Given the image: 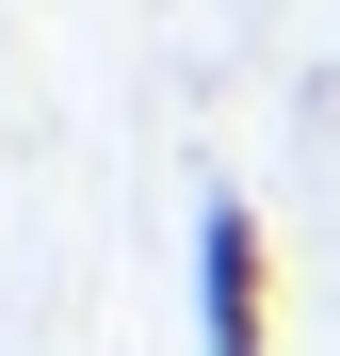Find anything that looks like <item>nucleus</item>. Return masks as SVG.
Instances as JSON below:
<instances>
[{
  "instance_id": "1",
  "label": "nucleus",
  "mask_w": 340,
  "mask_h": 356,
  "mask_svg": "<svg viewBox=\"0 0 340 356\" xmlns=\"http://www.w3.org/2000/svg\"><path fill=\"white\" fill-rule=\"evenodd\" d=\"M195 356H275V243L227 178L195 195Z\"/></svg>"
}]
</instances>
